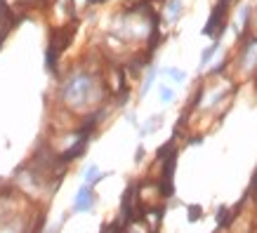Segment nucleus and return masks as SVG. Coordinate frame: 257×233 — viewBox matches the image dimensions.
<instances>
[{"mask_svg": "<svg viewBox=\"0 0 257 233\" xmlns=\"http://www.w3.org/2000/svg\"><path fill=\"white\" fill-rule=\"evenodd\" d=\"M104 97L101 83L87 71H76L69 78H64L59 85V99L66 104L71 111H87L97 106Z\"/></svg>", "mask_w": 257, "mask_h": 233, "instance_id": "f257e3e1", "label": "nucleus"}, {"mask_svg": "<svg viewBox=\"0 0 257 233\" xmlns=\"http://www.w3.org/2000/svg\"><path fill=\"white\" fill-rule=\"evenodd\" d=\"M97 195L92 193V186H80L76 198H73V212H87L94 207Z\"/></svg>", "mask_w": 257, "mask_h": 233, "instance_id": "f03ea898", "label": "nucleus"}, {"mask_svg": "<svg viewBox=\"0 0 257 233\" xmlns=\"http://www.w3.org/2000/svg\"><path fill=\"white\" fill-rule=\"evenodd\" d=\"M222 17H224V0H222L217 8H215V12H212L210 22H208V26H205V36H212V33L222 26Z\"/></svg>", "mask_w": 257, "mask_h": 233, "instance_id": "7ed1b4c3", "label": "nucleus"}, {"mask_svg": "<svg viewBox=\"0 0 257 233\" xmlns=\"http://www.w3.org/2000/svg\"><path fill=\"white\" fill-rule=\"evenodd\" d=\"M106 177L104 172H99V167L97 165H87L85 172H83V186H94L97 181H101V179Z\"/></svg>", "mask_w": 257, "mask_h": 233, "instance_id": "20e7f679", "label": "nucleus"}, {"mask_svg": "<svg viewBox=\"0 0 257 233\" xmlns=\"http://www.w3.org/2000/svg\"><path fill=\"white\" fill-rule=\"evenodd\" d=\"M257 64V40H250L243 52V69H252Z\"/></svg>", "mask_w": 257, "mask_h": 233, "instance_id": "39448f33", "label": "nucleus"}, {"mask_svg": "<svg viewBox=\"0 0 257 233\" xmlns=\"http://www.w3.org/2000/svg\"><path fill=\"white\" fill-rule=\"evenodd\" d=\"M179 12H182V0H170V3H168V10H165V19H168V22H175L179 17Z\"/></svg>", "mask_w": 257, "mask_h": 233, "instance_id": "423d86ee", "label": "nucleus"}, {"mask_svg": "<svg viewBox=\"0 0 257 233\" xmlns=\"http://www.w3.org/2000/svg\"><path fill=\"white\" fill-rule=\"evenodd\" d=\"M161 123H163V116H154L147 125H144V130H142V134L151 132V130H158V127H161Z\"/></svg>", "mask_w": 257, "mask_h": 233, "instance_id": "0eeeda50", "label": "nucleus"}, {"mask_svg": "<svg viewBox=\"0 0 257 233\" xmlns=\"http://www.w3.org/2000/svg\"><path fill=\"white\" fill-rule=\"evenodd\" d=\"M163 73L165 76H170L175 83H182V80L187 78V73H184V71H179V69H163Z\"/></svg>", "mask_w": 257, "mask_h": 233, "instance_id": "6e6552de", "label": "nucleus"}, {"mask_svg": "<svg viewBox=\"0 0 257 233\" xmlns=\"http://www.w3.org/2000/svg\"><path fill=\"white\" fill-rule=\"evenodd\" d=\"M219 50V43H212L210 47H208V50H205V52H203V57H201V64H208L210 62V57L215 55V52H217Z\"/></svg>", "mask_w": 257, "mask_h": 233, "instance_id": "1a4fd4ad", "label": "nucleus"}, {"mask_svg": "<svg viewBox=\"0 0 257 233\" xmlns=\"http://www.w3.org/2000/svg\"><path fill=\"white\" fill-rule=\"evenodd\" d=\"M154 76H156V69H149L147 78H144V85H142V94L149 92V87H151V83H154Z\"/></svg>", "mask_w": 257, "mask_h": 233, "instance_id": "9d476101", "label": "nucleus"}, {"mask_svg": "<svg viewBox=\"0 0 257 233\" xmlns=\"http://www.w3.org/2000/svg\"><path fill=\"white\" fill-rule=\"evenodd\" d=\"M170 99H172V90H170V87H161V101H163V104H168Z\"/></svg>", "mask_w": 257, "mask_h": 233, "instance_id": "9b49d317", "label": "nucleus"}, {"mask_svg": "<svg viewBox=\"0 0 257 233\" xmlns=\"http://www.w3.org/2000/svg\"><path fill=\"white\" fill-rule=\"evenodd\" d=\"M198 217H201V207H189V221H194Z\"/></svg>", "mask_w": 257, "mask_h": 233, "instance_id": "f8f14e48", "label": "nucleus"}]
</instances>
